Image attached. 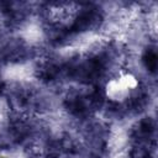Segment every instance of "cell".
<instances>
[{
	"label": "cell",
	"mask_w": 158,
	"mask_h": 158,
	"mask_svg": "<svg viewBox=\"0 0 158 158\" xmlns=\"http://www.w3.org/2000/svg\"><path fill=\"white\" fill-rule=\"evenodd\" d=\"M9 111L40 116L53 109L54 100L42 85L17 80L7 83L5 98Z\"/></svg>",
	"instance_id": "6da1fadb"
},
{
	"label": "cell",
	"mask_w": 158,
	"mask_h": 158,
	"mask_svg": "<svg viewBox=\"0 0 158 158\" xmlns=\"http://www.w3.org/2000/svg\"><path fill=\"white\" fill-rule=\"evenodd\" d=\"M106 102L104 86H72L60 100V106L65 115L77 122L99 116Z\"/></svg>",
	"instance_id": "7a4b0ae2"
},
{
	"label": "cell",
	"mask_w": 158,
	"mask_h": 158,
	"mask_svg": "<svg viewBox=\"0 0 158 158\" xmlns=\"http://www.w3.org/2000/svg\"><path fill=\"white\" fill-rule=\"evenodd\" d=\"M79 141L85 158H106L112 138L111 122L99 116L78 122Z\"/></svg>",
	"instance_id": "3957f363"
},
{
	"label": "cell",
	"mask_w": 158,
	"mask_h": 158,
	"mask_svg": "<svg viewBox=\"0 0 158 158\" xmlns=\"http://www.w3.org/2000/svg\"><path fill=\"white\" fill-rule=\"evenodd\" d=\"M37 56V49L26 37L12 30L0 31V67L22 65Z\"/></svg>",
	"instance_id": "277c9868"
},
{
	"label": "cell",
	"mask_w": 158,
	"mask_h": 158,
	"mask_svg": "<svg viewBox=\"0 0 158 158\" xmlns=\"http://www.w3.org/2000/svg\"><path fill=\"white\" fill-rule=\"evenodd\" d=\"M42 158H79L83 156L78 136L68 132H51L40 146Z\"/></svg>",
	"instance_id": "5b68a950"
},
{
	"label": "cell",
	"mask_w": 158,
	"mask_h": 158,
	"mask_svg": "<svg viewBox=\"0 0 158 158\" xmlns=\"http://www.w3.org/2000/svg\"><path fill=\"white\" fill-rule=\"evenodd\" d=\"M32 74L36 81L42 86H52L65 81L64 58L53 54L42 56L36 59Z\"/></svg>",
	"instance_id": "8992f818"
},
{
	"label": "cell",
	"mask_w": 158,
	"mask_h": 158,
	"mask_svg": "<svg viewBox=\"0 0 158 158\" xmlns=\"http://www.w3.org/2000/svg\"><path fill=\"white\" fill-rule=\"evenodd\" d=\"M38 15V4L26 1H0V17L7 30H17Z\"/></svg>",
	"instance_id": "52a82bcc"
},
{
	"label": "cell",
	"mask_w": 158,
	"mask_h": 158,
	"mask_svg": "<svg viewBox=\"0 0 158 158\" xmlns=\"http://www.w3.org/2000/svg\"><path fill=\"white\" fill-rule=\"evenodd\" d=\"M157 122L156 118L148 114L138 116L130 126L127 132V141L136 143H156Z\"/></svg>",
	"instance_id": "ba28073f"
},
{
	"label": "cell",
	"mask_w": 158,
	"mask_h": 158,
	"mask_svg": "<svg viewBox=\"0 0 158 158\" xmlns=\"http://www.w3.org/2000/svg\"><path fill=\"white\" fill-rule=\"evenodd\" d=\"M19 149H23L22 143L6 114L0 118V152L10 153Z\"/></svg>",
	"instance_id": "9c48e42d"
},
{
	"label": "cell",
	"mask_w": 158,
	"mask_h": 158,
	"mask_svg": "<svg viewBox=\"0 0 158 158\" xmlns=\"http://www.w3.org/2000/svg\"><path fill=\"white\" fill-rule=\"evenodd\" d=\"M141 65L146 70L148 75L154 77L158 68V56H157V47L154 43H147L141 52Z\"/></svg>",
	"instance_id": "30bf717a"
},
{
	"label": "cell",
	"mask_w": 158,
	"mask_h": 158,
	"mask_svg": "<svg viewBox=\"0 0 158 158\" xmlns=\"http://www.w3.org/2000/svg\"><path fill=\"white\" fill-rule=\"evenodd\" d=\"M126 158H156V143L128 142Z\"/></svg>",
	"instance_id": "8fae6325"
},
{
	"label": "cell",
	"mask_w": 158,
	"mask_h": 158,
	"mask_svg": "<svg viewBox=\"0 0 158 158\" xmlns=\"http://www.w3.org/2000/svg\"><path fill=\"white\" fill-rule=\"evenodd\" d=\"M6 88H7V81L4 79V77L0 73V100L2 98H5V93H6Z\"/></svg>",
	"instance_id": "7c38bea8"
}]
</instances>
